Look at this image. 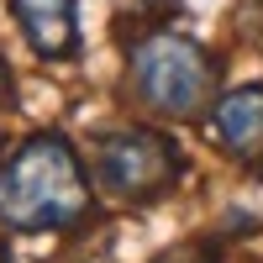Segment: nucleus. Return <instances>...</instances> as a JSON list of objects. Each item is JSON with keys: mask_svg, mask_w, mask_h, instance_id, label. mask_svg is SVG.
I'll return each mask as SVG.
<instances>
[{"mask_svg": "<svg viewBox=\"0 0 263 263\" xmlns=\"http://www.w3.org/2000/svg\"><path fill=\"white\" fill-rule=\"evenodd\" d=\"M95 216V174L74 137L32 132L0 158V227L21 237L79 232Z\"/></svg>", "mask_w": 263, "mask_h": 263, "instance_id": "1", "label": "nucleus"}, {"mask_svg": "<svg viewBox=\"0 0 263 263\" xmlns=\"http://www.w3.org/2000/svg\"><path fill=\"white\" fill-rule=\"evenodd\" d=\"M221 84V58L200 37L142 27L126 37V95L158 121H200Z\"/></svg>", "mask_w": 263, "mask_h": 263, "instance_id": "2", "label": "nucleus"}, {"mask_svg": "<svg viewBox=\"0 0 263 263\" xmlns=\"http://www.w3.org/2000/svg\"><path fill=\"white\" fill-rule=\"evenodd\" d=\"M90 174H95V190L111 195L116 205H158L184 184L190 158L158 126H116L95 142Z\"/></svg>", "mask_w": 263, "mask_h": 263, "instance_id": "3", "label": "nucleus"}, {"mask_svg": "<svg viewBox=\"0 0 263 263\" xmlns=\"http://www.w3.org/2000/svg\"><path fill=\"white\" fill-rule=\"evenodd\" d=\"M205 132L227 163H237L248 179H263V79L216 95L205 111Z\"/></svg>", "mask_w": 263, "mask_h": 263, "instance_id": "4", "label": "nucleus"}, {"mask_svg": "<svg viewBox=\"0 0 263 263\" xmlns=\"http://www.w3.org/2000/svg\"><path fill=\"white\" fill-rule=\"evenodd\" d=\"M11 21L42 63H74L84 48L79 0H11Z\"/></svg>", "mask_w": 263, "mask_h": 263, "instance_id": "5", "label": "nucleus"}, {"mask_svg": "<svg viewBox=\"0 0 263 263\" xmlns=\"http://www.w3.org/2000/svg\"><path fill=\"white\" fill-rule=\"evenodd\" d=\"M179 16V0H116V27L121 37L142 32V27H163Z\"/></svg>", "mask_w": 263, "mask_h": 263, "instance_id": "6", "label": "nucleus"}, {"mask_svg": "<svg viewBox=\"0 0 263 263\" xmlns=\"http://www.w3.org/2000/svg\"><path fill=\"white\" fill-rule=\"evenodd\" d=\"M153 263H221V237H195V242H184V248L158 253Z\"/></svg>", "mask_w": 263, "mask_h": 263, "instance_id": "7", "label": "nucleus"}, {"mask_svg": "<svg viewBox=\"0 0 263 263\" xmlns=\"http://www.w3.org/2000/svg\"><path fill=\"white\" fill-rule=\"evenodd\" d=\"M237 37L263 53V0H237Z\"/></svg>", "mask_w": 263, "mask_h": 263, "instance_id": "8", "label": "nucleus"}, {"mask_svg": "<svg viewBox=\"0 0 263 263\" xmlns=\"http://www.w3.org/2000/svg\"><path fill=\"white\" fill-rule=\"evenodd\" d=\"M11 105H16V74H11L6 53H0V111H11Z\"/></svg>", "mask_w": 263, "mask_h": 263, "instance_id": "9", "label": "nucleus"}]
</instances>
